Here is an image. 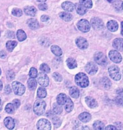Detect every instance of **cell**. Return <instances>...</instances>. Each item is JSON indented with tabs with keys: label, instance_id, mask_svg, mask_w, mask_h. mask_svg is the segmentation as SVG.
Listing matches in <instances>:
<instances>
[{
	"label": "cell",
	"instance_id": "1",
	"mask_svg": "<svg viewBox=\"0 0 123 130\" xmlns=\"http://www.w3.org/2000/svg\"><path fill=\"white\" fill-rule=\"evenodd\" d=\"M75 81L77 85L81 87L85 88L88 86L89 81L88 77L84 73H78L75 77Z\"/></svg>",
	"mask_w": 123,
	"mask_h": 130
},
{
	"label": "cell",
	"instance_id": "2",
	"mask_svg": "<svg viewBox=\"0 0 123 130\" xmlns=\"http://www.w3.org/2000/svg\"><path fill=\"white\" fill-rule=\"evenodd\" d=\"M45 108H46L45 102L43 100H36L35 102L34 106H33V110L35 114L40 116L44 113Z\"/></svg>",
	"mask_w": 123,
	"mask_h": 130
},
{
	"label": "cell",
	"instance_id": "3",
	"mask_svg": "<svg viewBox=\"0 0 123 130\" xmlns=\"http://www.w3.org/2000/svg\"><path fill=\"white\" fill-rule=\"evenodd\" d=\"M108 72L112 79L114 80H119L121 79V73L120 69L116 66H112L108 68Z\"/></svg>",
	"mask_w": 123,
	"mask_h": 130
},
{
	"label": "cell",
	"instance_id": "4",
	"mask_svg": "<svg viewBox=\"0 0 123 130\" xmlns=\"http://www.w3.org/2000/svg\"><path fill=\"white\" fill-rule=\"evenodd\" d=\"M12 88L16 95H22L26 91V87L24 86L18 82H13L12 84Z\"/></svg>",
	"mask_w": 123,
	"mask_h": 130
},
{
	"label": "cell",
	"instance_id": "5",
	"mask_svg": "<svg viewBox=\"0 0 123 130\" xmlns=\"http://www.w3.org/2000/svg\"><path fill=\"white\" fill-rule=\"evenodd\" d=\"M94 60L95 62L100 66H106L108 64L107 58L102 52H97L94 54Z\"/></svg>",
	"mask_w": 123,
	"mask_h": 130
},
{
	"label": "cell",
	"instance_id": "6",
	"mask_svg": "<svg viewBox=\"0 0 123 130\" xmlns=\"http://www.w3.org/2000/svg\"><path fill=\"white\" fill-rule=\"evenodd\" d=\"M77 27L79 30L83 32H87L90 29V25L88 21L85 19L80 20L77 24Z\"/></svg>",
	"mask_w": 123,
	"mask_h": 130
},
{
	"label": "cell",
	"instance_id": "7",
	"mask_svg": "<svg viewBox=\"0 0 123 130\" xmlns=\"http://www.w3.org/2000/svg\"><path fill=\"white\" fill-rule=\"evenodd\" d=\"M37 80L41 86L47 87L49 84V78L44 73L40 72L37 75Z\"/></svg>",
	"mask_w": 123,
	"mask_h": 130
},
{
	"label": "cell",
	"instance_id": "8",
	"mask_svg": "<svg viewBox=\"0 0 123 130\" xmlns=\"http://www.w3.org/2000/svg\"><path fill=\"white\" fill-rule=\"evenodd\" d=\"M37 128L38 129H51V123L46 119H41L37 121Z\"/></svg>",
	"mask_w": 123,
	"mask_h": 130
},
{
	"label": "cell",
	"instance_id": "9",
	"mask_svg": "<svg viewBox=\"0 0 123 130\" xmlns=\"http://www.w3.org/2000/svg\"><path fill=\"white\" fill-rule=\"evenodd\" d=\"M109 56L110 60L115 62V63H120L122 60V57L119 52L116 50H111L109 53Z\"/></svg>",
	"mask_w": 123,
	"mask_h": 130
},
{
	"label": "cell",
	"instance_id": "10",
	"mask_svg": "<svg viewBox=\"0 0 123 130\" xmlns=\"http://www.w3.org/2000/svg\"><path fill=\"white\" fill-rule=\"evenodd\" d=\"M91 25L94 30H100L104 27V23L98 18H93L91 20Z\"/></svg>",
	"mask_w": 123,
	"mask_h": 130
},
{
	"label": "cell",
	"instance_id": "11",
	"mask_svg": "<svg viewBox=\"0 0 123 130\" xmlns=\"http://www.w3.org/2000/svg\"><path fill=\"white\" fill-rule=\"evenodd\" d=\"M85 70L90 75H94L98 71V67L93 62H88L85 67Z\"/></svg>",
	"mask_w": 123,
	"mask_h": 130
},
{
	"label": "cell",
	"instance_id": "12",
	"mask_svg": "<svg viewBox=\"0 0 123 130\" xmlns=\"http://www.w3.org/2000/svg\"><path fill=\"white\" fill-rule=\"evenodd\" d=\"M76 43L78 46L81 49H86L89 46L88 42L86 39L82 37H79L76 39Z\"/></svg>",
	"mask_w": 123,
	"mask_h": 130
},
{
	"label": "cell",
	"instance_id": "13",
	"mask_svg": "<svg viewBox=\"0 0 123 130\" xmlns=\"http://www.w3.org/2000/svg\"><path fill=\"white\" fill-rule=\"evenodd\" d=\"M113 46L119 51H123V39L116 38L113 42Z\"/></svg>",
	"mask_w": 123,
	"mask_h": 130
},
{
	"label": "cell",
	"instance_id": "14",
	"mask_svg": "<svg viewBox=\"0 0 123 130\" xmlns=\"http://www.w3.org/2000/svg\"><path fill=\"white\" fill-rule=\"evenodd\" d=\"M24 12L27 15L30 16H35L36 15L37 9L36 8L34 7H30V6H27V7H24Z\"/></svg>",
	"mask_w": 123,
	"mask_h": 130
},
{
	"label": "cell",
	"instance_id": "15",
	"mask_svg": "<svg viewBox=\"0 0 123 130\" xmlns=\"http://www.w3.org/2000/svg\"><path fill=\"white\" fill-rule=\"evenodd\" d=\"M62 7L64 10L67 12H72L75 8V5L70 1H65L62 4Z\"/></svg>",
	"mask_w": 123,
	"mask_h": 130
},
{
	"label": "cell",
	"instance_id": "16",
	"mask_svg": "<svg viewBox=\"0 0 123 130\" xmlns=\"http://www.w3.org/2000/svg\"><path fill=\"white\" fill-rule=\"evenodd\" d=\"M4 124H5V127L9 129H12L14 128V121L13 119L10 117H7L4 119Z\"/></svg>",
	"mask_w": 123,
	"mask_h": 130
},
{
	"label": "cell",
	"instance_id": "17",
	"mask_svg": "<svg viewBox=\"0 0 123 130\" xmlns=\"http://www.w3.org/2000/svg\"><path fill=\"white\" fill-rule=\"evenodd\" d=\"M27 24L30 28L32 30H36L39 27L38 21L35 19H30L27 21Z\"/></svg>",
	"mask_w": 123,
	"mask_h": 130
},
{
	"label": "cell",
	"instance_id": "18",
	"mask_svg": "<svg viewBox=\"0 0 123 130\" xmlns=\"http://www.w3.org/2000/svg\"><path fill=\"white\" fill-rule=\"evenodd\" d=\"M107 27L112 32H115L118 30V24L116 21L114 20H110L107 23Z\"/></svg>",
	"mask_w": 123,
	"mask_h": 130
},
{
	"label": "cell",
	"instance_id": "19",
	"mask_svg": "<svg viewBox=\"0 0 123 130\" xmlns=\"http://www.w3.org/2000/svg\"><path fill=\"white\" fill-rule=\"evenodd\" d=\"M85 102L89 107L90 108H94L98 106L96 101L91 97H86L85 98Z\"/></svg>",
	"mask_w": 123,
	"mask_h": 130
},
{
	"label": "cell",
	"instance_id": "20",
	"mask_svg": "<svg viewBox=\"0 0 123 130\" xmlns=\"http://www.w3.org/2000/svg\"><path fill=\"white\" fill-rule=\"evenodd\" d=\"M79 119L83 123L89 122L91 120V115L87 112H83L79 115Z\"/></svg>",
	"mask_w": 123,
	"mask_h": 130
},
{
	"label": "cell",
	"instance_id": "21",
	"mask_svg": "<svg viewBox=\"0 0 123 130\" xmlns=\"http://www.w3.org/2000/svg\"><path fill=\"white\" fill-rule=\"evenodd\" d=\"M75 8H76V11L77 13L80 15H83L87 12L86 8L83 7V6L80 3L76 4L75 5Z\"/></svg>",
	"mask_w": 123,
	"mask_h": 130
},
{
	"label": "cell",
	"instance_id": "22",
	"mask_svg": "<svg viewBox=\"0 0 123 130\" xmlns=\"http://www.w3.org/2000/svg\"><path fill=\"white\" fill-rule=\"evenodd\" d=\"M60 18L65 22H70L72 20V15L71 13L66 12H60L59 14Z\"/></svg>",
	"mask_w": 123,
	"mask_h": 130
},
{
	"label": "cell",
	"instance_id": "23",
	"mask_svg": "<svg viewBox=\"0 0 123 130\" xmlns=\"http://www.w3.org/2000/svg\"><path fill=\"white\" fill-rule=\"evenodd\" d=\"M64 108H65V110L67 112H70L71 111H72V109H73L74 104L72 100L69 97H67L66 103L64 104Z\"/></svg>",
	"mask_w": 123,
	"mask_h": 130
},
{
	"label": "cell",
	"instance_id": "24",
	"mask_svg": "<svg viewBox=\"0 0 123 130\" xmlns=\"http://www.w3.org/2000/svg\"><path fill=\"white\" fill-rule=\"evenodd\" d=\"M67 99V97L65 94L61 93L59 94L57 97V103L58 104L60 105H63L65 104Z\"/></svg>",
	"mask_w": 123,
	"mask_h": 130
},
{
	"label": "cell",
	"instance_id": "25",
	"mask_svg": "<svg viewBox=\"0 0 123 130\" xmlns=\"http://www.w3.org/2000/svg\"><path fill=\"white\" fill-rule=\"evenodd\" d=\"M113 6L117 11L121 12L123 10V2L120 0H116L113 3Z\"/></svg>",
	"mask_w": 123,
	"mask_h": 130
},
{
	"label": "cell",
	"instance_id": "26",
	"mask_svg": "<svg viewBox=\"0 0 123 130\" xmlns=\"http://www.w3.org/2000/svg\"><path fill=\"white\" fill-rule=\"evenodd\" d=\"M51 50L55 56H58V57H59V56H62V50L60 49V47H59L57 45L52 46L51 47Z\"/></svg>",
	"mask_w": 123,
	"mask_h": 130
},
{
	"label": "cell",
	"instance_id": "27",
	"mask_svg": "<svg viewBox=\"0 0 123 130\" xmlns=\"http://www.w3.org/2000/svg\"><path fill=\"white\" fill-rule=\"evenodd\" d=\"M70 95L71 96L72 98H77L79 97L80 96V91L78 88H77L76 87H72L70 88Z\"/></svg>",
	"mask_w": 123,
	"mask_h": 130
},
{
	"label": "cell",
	"instance_id": "28",
	"mask_svg": "<svg viewBox=\"0 0 123 130\" xmlns=\"http://www.w3.org/2000/svg\"><path fill=\"white\" fill-rule=\"evenodd\" d=\"M101 84L106 89H109L111 86V82L108 77H103L101 80Z\"/></svg>",
	"mask_w": 123,
	"mask_h": 130
},
{
	"label": "cell",
	"instance_id": "29",
	"mask_svg": "<svg viewBox=\"0 0 123 130\" xmlns=\"http://www.w3.org/2000/svg\"><path fill=\"white\" fill-rule=\"evenodd\" d=\"M17 38L18 40L22 42L24 40H26L27 38V35L26 32L22 30H18L17 31Z\"/></svg>",
	"mask_w": 123,
	"mask_h": 130
},
{
	"label": "cell",
	"instance_id": "30",
	"mask_svg": "<svg viewBox=\"0 0 123 130\" xmlns=\"http://www.w3.org/2000/svg\"><path fill=\"white\" fill-rule=\"evenodd\" d=\"M66 63L70 69L76 68L77 67V63L76 60L72 58H68L66 61Z\"/></svg>",
	"mask_w": 123,
	"mask_h": 130
},
{
	"label": "cell",
	"instance_id": "31",
	"mask_svg": "<svg viewBox=\"0 0 123 130\" xmlns=\"http://www.w3.org/2000/svg\"><path fill=\"white\" fill-rule=\"evenodd\" d=\"M28 86L31 90H34L37 86V82L34 78L29 79L28 80Z\"/></svg>",
	"mask_w": 123,
	"mask_h": 130
},
{
	"label": "cell",
	"instance_id": "32",
	"mask_svg": "<svg viewBox=\"0 0 123 130\" xmlns=\"http://www.w3.org/2000/svg\"><path fill=\"white\" fill-rule=\"evenodd\" d=\"M17 45V42L15 41H9L6 43L7 49L9 52L13 51L14 48Z\"/></svg>",
	"mask_w": 123,
	"mask_h": 130
},
{
	"label": "cell",
	"instance_id": "33",
	"mask_svg": "<svg viewBox=\"0 0 123 130\" xmlns=\"http://www.w3.org/2000/svg\"><path fill=\"white\" fill-rule=\"evenodd\" d=\"M37 97L40 98H44L47 96V91L44 88L39 87L37 90Z\"/></svg>",
	"mask_w": 123,
	"mask_h": 130
},
{
	"label": "cell",
	"instance_id": "34",
	"mask_svg": "<svg viewBox=\"0 0 123 130\" xmlns=\"http://www.w3.org/2000/svg\"><path fill=\"white\" fill-rule=\"evenodd\" d=\"M63 111V108L61 105L58 104H54L53 105V112L55 114L59 115Z\"/></svg>",
	"mask_w": 123,
	"mask_h": 130
},
{
	"label": "cell",
	"instance_id": "35",
	"mask_svg": "<svg viewBox=\"0 0 123 130\" xmlns=\"http://www.w3.org/2000/svg\"><path fill=\"white\" fill-rule=\"evenodd\" d=\"M80 3L86 8H91L93 6L91 0H80Z\"/></svg>",
	"mask_w": 123,
	"mask_h": 130
},
{
	"label": "cell",
	"instance_id": "36",
	"mask_svg": "<svg viewBox=\"0 0 123 130\" xmlns=\"http://www.w3.org/2000/svg\"><path fill=\"white\" fill-rule=\"evenodd\" d=\"M104 126V124L101 121H95L93 124V127L95 129H103Z\"/></svg>",
	"mask_w": 123,
	"mask_h": 130
},
{
	"label": "cell",
	"instance_id": "37",
	"mask_svg": "<svg viewBox=\"0 0 123 130\" xmlns=\"http://www.w3.org/2000/svg\"><path fill=\"white\" fill-rule=\"evenodd\" d=\"M5 111L8 113H13L14 111V106L13 105V104H12L11 103L8 104L5 107Z\"/></svg>",
	"mask_w": 123,
	"mask_h": 130
},
{
	"label": "cell",
	"instance_id": "38",
	"mask_svg": "<svg viewBox=\"0 0 123 130\" xmlns=\"http://www.w3.org/2000/svg\"><path fill=\"white\" fill-rule=\"evenodd\" d=\"M53 123L54 124V126L56 128H58L60 126L62 123V121L60 120V119L58 117H54L53 119H52Z\"/></svg>",
	"mask_w": 123,
	"mask_h": 130
},
{
	"label": "cell",
	"instance_id": "39",
	"mask_svg": "<svg viewBox=\"0 0 123 130\" xmlns=\"http://www.w3.org/2000/svg\"><path fill=\"white\" fill-rule=\"evenodd\" d=\"M12 13L13 16L16 17H20L22 15V12L19 8H14L12 10Z\"/></svg>",
	"mask_w": 123,
	"mask_h": 130
},
{
	"label": "cell",
	"instance_id": "40",
	"mask_svg": "<svg viewBox=\"0 0 123 130\" xmlns=\"http://www.w3.org/2000/svg\"><path fill=\"white\" fill-rule=\"evenodd\" d=\"M29 75H30V76L31 77H32V78H35V77H37V71L36 69L33 68V67L31 68L30 71V73H29Z\"/></svg>",
	"mask_w": 123,
	"mask_h": 130
},
{
	"label": "cell",
	"instance_id": "41",
	"mask_svg": "<svg viewBox=\"0 0 123 130\" xmlns=\"http://www.w3.org/2000/svg\"><path fill=\"white\" fill-rule=\"evenodd\" d=\"M40 70L45 73L50 72V67L47 66L46 64H42L40 67Z\"/></svg>",
	"mask_w": 123,
	"mask_h": 130
},
{
	"label": "cell",
	"instance_id": "42",
	"mask_svg": "<svg viewBox=\"0 0 123 130\" xmlns=\"http://www.w3.org/2000/svg\"><path fill=\"white\" fill-rule=\"evenodd\" d=\"M7 77L8 80L10 81L12 80L13 79H14V77H15V74H14L13 71L12 70L8 71V72H7Z\"/></svg>",
	"mask_w": 123,
	"mask_h": 130
},
{
	"label": "cell",
	"instance_id": "43",
	"mask_svg": "<svg viewBox=\"0 0 123 130\" xmlns=\"http://www.w3.org/2000/svg\"><path fill=\"white\" fill-rule=\"evenodd\" d=\"M114 102L118 106H123V98L121 97H117L114 99Z\"/></svg>",
	"mask_w": 123,
	"mask_h": 130
},
{
	"label": "cell",
	"instance_id": "44",
	"mask_svg": "<svg viewBox=\"0 0 123 130\" xmlns=\"http://www.w3.org/2000/svg\"><path fill=\"white\" fill-rule=\"evenodd\" d=\"M53 76L54 77V79H55L56 81H57V82H61L62 80V76H61V75L59 74V73L54 72L53 73Z\"/></svg>",
	"mask_w": 123,
	"mask_h": 130
},
{
	"label": "cell",
	"instance_id": "45",
	"mask_svg": "<svg viewBox=\"0 0 123 130\" xmlns=\"http://www.w3.org/2000/svg\"><path fill=\"white\" fill-rule=\"evenodd\" d=\"M20 101L18 99H15L13 101V104L14 106V108L16 109L18 108V107L20 106Z\"/></svg>",
	"mask_w": 123,
	"mask_h": 130
},
{
	"label": "cell",
	"instance_id": "46",
	"mask_svg": "<svg viewBox=\"0 0 123 130\" xmlns=\"http://www.w3.org/2000/svg\"><path fill=\"white\" fill-rule=\"evenodd\" d=\"M38 7L41 10H46L48 9V6L46 4H39Z\"/></svg>",
	"mask_w": 123,
	"mask_h": 130
},
{
	"label": "cell",
	"instance_id": "47",
	"mask_svg": "<svg viewBox=\"0 0 123 130\" xmlns=\"http://www.w3.org/2000/svg\"><path fill=\"white\" fill-rule=\"evenodd\" d=\"M4 91H5V93L7 94H9L12 91V89L10 88L9 85H7L5 87V89H4Z\"/></svg>",
	"mask_w": 123,
	"mask_h": 130
},
{
	"label": "cell",
	"instance_id": "48",
	"mask_svg": "<svg viewBox=\"0 0 123 130\" xmlns=\"http://www.w3.org/2000/svg\"><path fill=\"white\" fill-rule=\"evenodd\" d=\"M50 20L49 16L47 15H43L41 17V20L43 22H47Z\"/></svg>",
	"mask_w": 123,
	"mask_h": 130
},
{
	"label": "cell",
	"instance_id": "49",
	"mask_svg": "<svg viewBox=\"0 0 123 130\" xmlns=\"http://www.w3.org/2000/svg\"><path fill=\"white\" fill-rule=\"evenodd\" d=\"M116 93L119 97L123 98V89H119L117 90Z\"/></svg>",
	"mask_w": 123,
	"mask_h": 130
},
{
	"label": "cell",
	"instance_id": "50",
	"mask_svg": "<svg viewBox=\"0 0 123 130\" xmlns=\"http://www.w3.org/2000/svg\"><path fill=\"white\" fill-rule=\"evenodd\" d=\"M7 35L8 38H13L14 37V32L13 31H8L7 33Z\"/></svg>",
	"mask_w": 123,
	"mask_h": 130
},
{
	"label": "cell",
	"instance_id": "51",
	"mask_svg": "<svg viewBox=\"0 0 123 130\" xmlns=\"http://www.w3.org/2000/svg\"><path fill=\"white\" fill-rule=\"evenodd\" d=\"M6 57H7V53L4 50L0 51V57L1 58H5Z\"/></svg>",
	"mask_w": 123,
	"mask_h": 130
},
{
	"label": "cell",
	"instance_id": "52",
	"mask_svg": "<svg viewBox=\"0 0 123 130\" xmlns=\"http://www.w3.org/2000/svg\"><path fill=\"white\" fill-rule=\"evenodd\" d=\"M106 129H117V127H116L115 126H113V125H109L107 126V127H105Z\"/></svg>",
	"mask_w": 123,
	"mask_h": 130
},
{
	"label": "cell",
	"instance_id": "53",
	"mask_svg": "<svg viewBox=\"0 0 123 130\" xmlns=\"http://www.w3.org/2000/svg\"><path fill=\"white\" fill-rule=\"evenodd\" d=\"M3 82H2L1 80H0V91L3 89Z\"/></svg>",
	"mask_w": 123,
	"mask_h": 130
},
{
	"label": "cell",
	"instance_id": "54",
	"mask_svg": "<svg viewBox=\"0 0 123 130\" xmlns=\"http://www.w3.org/2000/svg\"><path fill=\"white\" fill-rule=\"evenodd\" d=\"M121 33L122 35H123V22H121Z\"/></svg>",
	"mask_w": 123,
	"mask_h": 130
},
{
	"label": "cell",
	"instance_id": "55",
	"mask_svg": "<svg viewBox=\"0 0 123 130\" xmlns=\"http://www.w3.org/2000/svg\"><path fill=\"white\" fill-rule=\"evenodd\" d=\"M37 1L39 2H41V3H43V2L46 1V0H37Z\"/></svg>",
	"mask_w": 123,
	"mask_h": 130
},
{
	"label": "cell",
	"instance_id": "56",
	"mask_svg": "<svg viewBox=\"0 0 123 130\" xmlns=\"http://www.w3.org/2000/svg\"><path fill=\"white\" fill-rule=\"evenodd\" d=\"M108 1H109V2H112L113 1V0H107Z\"/></svg>",
	"mask_w": 123,
	"mask_h": 130
},
{
	"label": "cell",
	"instance_id": "57",
	"mask_svg": "<svg viewBox=\"0 0 123 130\" xmlns=\"http://www.w3.org/2000/svg\"><path fill=\"white\" fill-rule=\"evenodd\" d=\"M1 104V98H0V105Z\"/></svg>",
	"mask_w": 123,
	"mask_h": 130
},
{
	"label": "cell",
	"instance_id": "58",
	"mask_svg": "<svg viewBox=\"0 0 123 130\" xmlns=\"http://www.w3.org/2000/svg\"><path fill=\"white\" fill-rule=\"evenodd\" d=\"M1 74V68H0V75Z\"/></svg>",
	"mask_w": 123,
	"mask_h": 130
},
{
	"label": "cell",
	"instance_id": "59",
	"mask_svg": "<svg viewBox=\"0 0 123 130\" xmlns=\"http://www.w3.org/2000/svg\"><path fill=\"white\" fill-rule=\"evenodd\" d=\"M0 36H1V32H0Z\"/></svg>",
	"mask_w": 123,
	"mask_h": 130
}]
</instances>
